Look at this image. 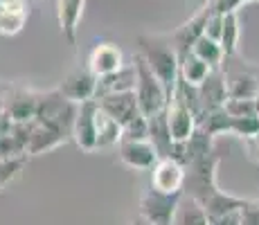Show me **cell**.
I'll return each mask as SVG.
<instances>
[{"label": "cell", "instance_id": "cell-1", "mask_svg": "<svg viewBox=\"0 0 259 225\" xmlns=\"http://www.w3.org/2000/svg\"><path fill=\"white\" fill-rule=\"evenodd\" d=\"M221 164V156L212 151L210 156L194 160L185 167V185H183V194L194 196L198 203L205 207L207 216L223 212H232V209H241L248 198L232 196V194L219 189L217 183V169Z\"/></svg>", "mask_w": 259, "mask_h": 225}, {"label": "cell", "instance_id": "cell-2", "mask_svg": "<svg viewBox=\"0 0 259 225\" xmlns=\"http://www.w3.org/2000/svg\"><path fill=\"white\" fill-rule=\"evenodd\" d=\"M138 54L147 61V66L153 70V74L160 79L167 95L171 97L181 77V54L176 52V48L171 43H162L160 38L138 36Z\"/></svg>", "mask_w": 259, "mask_h": 225}, {"label": "cell", "instance_id": "cell-3", "mask_svg": "<svg viewBox=\"0 0 259 225\" xmlns=\"http://www.w3.org/2000/svg\"><path fill=\"white\" fill-rule=\"evenodd\" d=\"M133 66H136V97L142 115L149 117L153 113L165 111L169 104V95L162 81L153 74V70L147 66V61L138 52L133 54Z\"/></svg>", "mask_w": 259, "mask_h": 225}, {"label": "cell", "instance_id": "cell-4", "mask_svg": "<svg viewBox=\"0 0 259 225\" xmlns=\"http://www.w3.org/2000/svg\"><path fill=\"white\" fill-rule=\"evenodd\" d=\"M77 108H79V104H74L68 97H63L59 90H52V93L41 95V99H38L36 122L57 128V131L63 133L66 138H72Z\"/></svg>", "mask_w": 259, "mask_h": 225}, {"label": "cell", "instance_id": "cell-5", "mask_svg": "<svg viewBox=\"0 0 259 225\" xmlns=\"http://www.w3.org/2000/svg\"><path fill=\"white\" fill-rule=\"evenodd\" d=\"M181 194H167L156 187H149L140 196V216H144L151 225H171L176 205L181 201Z\"/></svg>", "mask_w": 259, "mask_h": 225}, {"label": "cell", "instance_id": "cell-6", "mask_svg": "<svg viewBox=\"0 0 259 225\" xmlns=\"http://www.w3.org/2000/svg\"><path fill=\"white\" fill-rule=\"evenodd\" d=\"M57 90L74 104L91 102L97 95V74L88 66H79L63 77V81L59 83Z\"/></svg>", "mask_w": 259, "mask_h": 225}, {"label": "cell", "instance_id": "cell-7", "mask_svg": "<svg viewBox=\"0 0 259 225\" xmlns=\"http://www.w3.org/2000/svg\"><path fill=\"white\" fill-rule=\"evenodd\" d=\"M97 99L79 104L72 126V140L81 151H97Z\"/></svg>", "mask_w": 259, "mask_h": 225}, {"label": "cell", "instance_id": "cell-8", "mask_svg": "<svg viewBox=\"0 0 259 225\" xmlns=\"http://www.w3.org/2000/svg\"><path fill=\"white\" fill-rule=\"evenodd\" d=\"M117 156L122 164L133 171H151L153 164L160 160L156 147L149 140H122L117 144Z\"/></svg>", "mask_w": 259, "mask_h": 225}, {"label": "cell", "instance_id": "cell-9", "mask_svg": "<svg viewBox=\"0 0 259 225\" xmlns=\"http://www.w3.org/2000/svg\"><path fill=\"white\" fill-rule=\"evenodd\" d=\"M167 119L174 142H185L198 128V115L183 102L178 95H171L167 104Z\"/></svg>", "mask_w": 259, "mask_h": 225}, {"label": "cell", "instance_id": "cell-10", "mask_svg": "<svg viewBox=\"0 0 259 225\" xmlns=\"http://www.w3.org/2000/svg\"><path fill=\"white\" fill-rule=\"evenodd\" d=\"M97 104L104 113L111 115L122 126L142 113L140 104H138V97H136V90H122V93L102 95V97H97Z\"/></svg>", "mask_w": 259, "mask_h": 225}, {"label": "cell", "instance_id": "cell-11", "mask_svg": "<svg viewBox=\"0 0 259 225\" xmlns=\"http://www.w3.org/2000/svg\"><path fill=\"white\" fill-rule=\"evenodd\" d=\"M210 7H207V3H203V7L198 9L196 14H194L189 21H185L181 25V27L174 29L171 34V45L176 48V52L181 54V57H185L187 52H192L194 43L198 41V38L205 34V25H207V18H210Z\"/></svg>", "mask_w": 259, "mask_h": 225}, {"label": "cell", "instance_id": "cell-12", "mask_svg": "<svg viewBox=\"0 0 259 225\" xmlns=\"http://www.w3.org/2000/svg\"><path fill=\"white\" fill-rule=\"evenodd\" d=\"M185 185V164L176 158H160L151 169V187L167 194H181Z\"/></svg>", "mask_w": 259, "mask_h": 225}, {"label": "cell", "instance_id": "cell-13", "mask_svg": "<svg viewBox=\"0 0 259 225\" xmlns=\"http://www.w3.org/2000/svg\"><path fill=\"white\" fill-rule=\"evenodd\" d=\"M198 104H201V113L210 111V108L226 106L228 99V79H226V70L221 68H212L210 74L198 83ZM198 113V115H201Z\"/></svg>", "mask_w": 259, "mask_h": 225}, {"label": "cell", "instance_id": "cell-14", "mask_svg": "<svg viewBox=\"0 0 259 225\" xmlns=\"http://www.w3.org/2000/svg\"><path fill=\"white\" fill-rule=\"evenodd\" d=\"M124 63H126V59H124L122 48H119L117 43H111V41L97 43L91 52H88V59H86V66L91 68L97 77L117 72Z\"/></svg>", "mask_w": 259, "mask_h": 225}, {"label": "cell", "instance_id": "cell-15", "mask_svg": "<svg viewBox=\"0 0 259 225\" xmlns=\"http://www.w3.org/2000/svg\"><path fill=\"white\" fill-rule=\"evenodd\" d=\"M83 9H86V0H57L59 29H61L63 38L70 45L77 43L79 23L83 18Z\"/></svg>", "mask_w": 259, "mask_h": 225}, {"label": "cell", "instance_id": "cell-16", "mask_svg": "<svg viewBox=\"0 0 259 225\" xmlns=\"http://www.w3.org/2000/svg\"><path fill=\"white\" fill-rule=\"evenodd\" d=\"M38 99H41V95L32 93V90H12L5 97V111L12 115L14 122H32V119H36Z\"/></svg>", "mask_w": 259, "mask_h": 225}, {"label": "cell", "instance_id": "cell-17", "mask_svg": "<svg viewBox=\"0 0 259 225\" xmlns=\"http://www.w3.org/2000/svg\"><path fill=\"white\" fill-rule=\"evenodd\" d=\"M29 18L27 0H7L0 3V34L3 36H16L23 32Z\"/></svg>", "mask_w": 259, "mask_h": 225}, {"label": "cell", "instance_id": "cell-18", "mask_svg": "<svg viewBox=\"0 0 259 225\" xmlns=\"http://www.w3.org/2000/svg\"><path fill=\"white\" fill-rule=\"evenodd\" d=\"M66 135L59 133L57 128L48 126V124H41L34 119L32 133H29V142H27V156H41V153H48L52 149L61 147L66 142Z\"/></svg>", "mask_w": 259, "mask_h": 225}, {"label": "cell", "instance_id": "cell-19", "mask_svg": "<svg viewBox=\"0 0 259 225\" xmlns=\"http://www.w3.org/2000/svg\"><path fill=\"white\" fill-rule=\"evenodd\" d=\"M149 142L156 147L160 158H171L174 151V138L169 131V119H167V108L160 113L149 115Z\"/></svg>", "mask_w": 259, "mask_h": 225}, {"label": "cell", "instance_id": "cell-20", "mask_svg": "<svg viewBox=\"0 0 259 225\" xmlns=\"http://www.w3.org/2000/svg\"><path fill=\"white\" fill-rule=\"evenodd\" d=\"M122 90H136V66H133V61L124 63L117 72L97 77V95H95V99L108 93H122Z\"/></svg>", "mask_w": 259, "mask_h": 225}, {"label": "cell", "instance_id": "cell-21", "mask_svg": "<svg viewBox=\"0 0 259 225\" xmlns=\"http://www.w3.org/2000/svg\"><path fill=\"white\" fill-rule=\"evenodd\" d=\"M171 225H210V216L196 198L183 194L176 205V212H174Z\"/></svg>", "mask_w": 259, "mask_h": 225}, {"label": "cell", "instance_id": "cell-22", "mask_svg": "<svg viewBox=\"0 0 259 225\" xmlns=\"http://www.w3.org/2000/svg\"><path fill=\"white\" fill-rule=\"evenodd\" d=\"M230 124H232V117L226 111V106L210 108V111H203L198 115V128L205 131L207 135H212V138L230 133Z\"/></svg>", "mask_w": 259, "mask_h": 225}, {"label": "cell", "instance_id": "cell-23", "mask_svg": "<svg viewBox=\"0 0 259 225\" xmlns=\"http://www.w3.org/2000/svg\"><path fill=\"white\" fill-rule=\"evenodd\" d=\"M119 140H122V124L115 122L111 115H106L99 108L97 111V149L117 147Z\"/></svg>", "mask_w": 259, "mask_h": 225}, {"label": "cell", "instance_id": "cell-24", "mask_svg": "<svg viewBox=\"0 0 259 225\" xmlns=\"http://www.w3.org/2000/svg\"><path fill=\"white\" fill-rule=\"evenodd\" d=\"M192 52L196 54L201 61H205L210 68H221L223 61H226V52H223L221 43L217 38H210L207 34H203L196 43H194Z\"/></svg>", "mask_w": 259, "mask_h": 225}, {"label": "cell", "instance_id": "cell-25", "mask_svg": "<svg viewBox=\"0 0 259 225\" xmlns=\"http://www.w3.org/2000/svg\"><path fill=\"white\" fill-rule=\"evenodd\" d=\"M239 36H241V27H239V14L230 12L223 16V27L219 34V43H221L226 57H235L239 50Z\"/></svg>", "mask_w": 259, "mask_h": 225}, {"label": "cell", "instance_id": "cell-26", "mask_svg": "<svg viewBox=\"0 0 259 225\" xmlns=\"http://www.w3.org/2000/svg\"><path fill=\"white\" fill-rule=\"evenodd\" d=\"M210 70L212 68L205 61H201L194 52H187L185 57H181V79L189 81L192 86H198L210 74Z\"/></svg>", "mask_w": 259, "mask_h": 225}, {"label": "cell", "instance_id": "cell-27", "mask_svg": "<svg viewBox=\"0 0 259 225\" xmlns=\"http://www.w3.org/2000/svg\"><path fill=\"white\" fill-rule=\"evenodd\" d=\"M12 158H27V147L16 133L3 135L0 138V160H12Z\"/></svg>", "mask_w": 259, "mask_h": 225}, {"label": "cell", "instance_id": "cell-28", "mask_svg": "<svg viewBox=\"0 0 259 225\" xmlns=\"http://www.w3.org/2000/svg\"><path fill=\"white\" fill-rule=\"evenodd\" d=\"M226 111L230 113V117H246V115H259V106L257 99L252 97H228Z\"/></svg>", "mask_w": 259, "mask_h": 225}, {"label": "cell", "instance_id": "cell-29", "mask_svg": "<svg viewBox=\"0 0 259 225\" xmlns=\"http://www.w3.org/2000/svg\"><path fill=\"white\" fill-rule=\"evenodd\" d=\"M259 133V115H246V117H232L230 135H237L239 140H248Z\"/></svg>", "mask_w": 259, "mask_h": 225}, {"label": "cell", "instance_id": "cell-30", "mask_svg": "<svg viewBox=\"0 0 259 225\" xmlns=\"http://www.w3.org/2000/svg\"><path fill=\"white\" fill-rule=\"evenodd\" d=\"M122 140H149V119L147 115H138L122 126ZM119 140V142H122Z\"/></svg>", "mask_w": 259, "mask_h": 225}, {"label": "cell", "instance_id": "cell-31", "mask_svg": "<svg viewBox=\"0 0 259 225\" xmlns=\"http://www.w3.org/2000/svg\"><path fill=\"white\" fill-rule=\"evenodd\" d=\"M27 158H12V160H0V189H5L18 173L23 171Z\"/></svg>", "mask_w": 259, "mask_h": 225}, {"label": "cell", "instance_id": "cell-32", "mask_svg": "<svg viewBox=\"0 0 259 225\" xmlns=\"http://www.w3.org/2000/svg\"><path fill=\"white\" fill-rule=\"evenodd\" d=\"M210 12L214 14H230V12H237L241 5L246 3H252V0H205Z\"/></svg>", "mask_w": 259, "mask_h": 225}, {"label": "cell", "instance_id": "cell-33", "mask_svg": "<svg viewBox=\"0 0 259 225\" xmlns=\"http://www.w3.org/2000/svg\"><path fill=\"white\" fill-rule=\"evenodd\" d=\"M241 225H259V201H246L241 207Z\"/></svg>", "mask_w": 259, "mask_h": 225}, {"label": "cell", "instance_id": "cell-34", "mask_svg": "<svg viewBox=\"0 0 259 225\" xmlns=\"http://www.w3.org/2000/svg\"><path fill=\"white\" fill-rule=\"evenodd\" d=\"M210 225H241V209L214 214V216H210Z\"/></svg>", "mask_w": 259, "mask_h": 225}, {"label": "cell", "instance_id": "cell-35", "mask_svg": "<svg viewBox=\"0 0 259 225\" xmlns=\"http://www.w3.org/2000/svg\"><path fill=\"white\" fill-rule=\"evenodd\" d=\"M243 147H246V156L255 164H259V133L252 135V138H248V140H243Z\"/></svg>", "mask_w": 259, "mask_h": 225}, {"label": "cell", "instance_id": "cell-36", "mask_svg": "<svg viewBox=\"0 0 259 225\" xmlns=\"http://www.w3.org/2000/svg\"><path fill=\"white\" fill-rule=\"evenodd\" d=\"M12 128H14L12 115L3 108V111H0V138H3V135H9V133H12Z\"/></svg>", "mask_w": 259, "mask_h": 225}, {"label": "cell", "instance_id": "cell-37", "mask_svg": "<svg viewBox=\"0 0 259 225\" xmlns=\"http://www.w3.org/2000/svg\"><path fill=\"white\" fill-rule=\"evenodd\" d=\"M128 225H151V223H149L144 216H140V214H138V216L131 218V223H128Z\"/></svg>", "mask_w": 259, "mask_h": 225}, {"label": "cell", "instance_id": "cell-38", "mask_svg": "<svg viewBox=\"0 0 259 225\" xmlns=\"http://www.w3.org/2000/svg\"><path fill=\"white\" fill-rule=\"evenodd\" d=\"M5 108V97H0V111Z\"/></svg>", "mask_w": 259, "mask_h": 225}, {"label": "cell", "instance_id": "cell-39", "mask_svg": "<svg viewBox=\"0 0 259 225\" xmlns=\"http://www.w3.org/2000/svg\"><path fill=\"white\" fill-rule=\"evenodd\" d=\"M255 99H257V106H259V95H257V97H255Z\"/></svg>", "mask_w": 259, "mask_h": 225}]
</instances>
